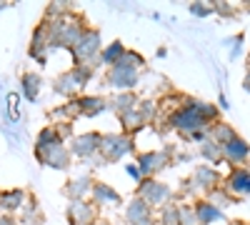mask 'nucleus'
Instances as JSON below:
<instances>
[{"label":"nucleus","instance_id":"obj_24","mask_svg":"<svg viewBox=\"0 0 250 225\" xmlns=\"http://www.w3.org/2000/svg\"><path fill=\"white\" fill-rule=\"evenodd\" d=\"M125 50H128V48H125V45L120 43V40H113L110 45L103 48V53H100V58H98V63H100V65L113 68V65H118V63H120V58L125 55Z\"/></svg>","mask_w":250,"mask_h":225},{"label":"nucleus","instance_id":"obj_38","mask_svg":"<svg viewBox=\"0 0 250 225\" xmlns=\"http://www.w3.org/2000/svg\"><path fill=\"white\" fill-rule=\"evenodd\" d=\"M213 10L218 13V15H223V18H233L238 10H235V5H230V3H215L213 5Z\"/></svg>","mask_w":250,"mask_h":225},{"label":"nucleus","instance_id":"obj_22","mask_svg":"<svg viewBox=\"0 0 250 225\" xmlns=\"http://www.w3.org/2000/svg\"><path fill=\"white\" fill-rule=\"evenodd\" d=\"M20 88H23V95L30 103H35L38 95H40V88H43V78L38 73H23L20 75Z\"/></svg>","mask_w":250,"mask_h":225},{"label":"nucleus","instance_id":"obj_13","mask_svg":"<svg viewBox=\"0 0 250 225\" xmlns=\"http://www.w3.org/2000/svg\"><path fill=\"white\" fill-rule=\"evenodd\" d=\"M35 158L43 163V165L55 168V170H68V168H70V160H73V155H70V150H68L65 145H55V148H50V150L35 153Z\"/></svg>","mask_w":250,"mask_h":225},{"label":"nucleus","instance_id":"obj_26","mask_svg":"<svg viewBox=\"0 0 250 225\" xmlns=\"http://www.w3.org/2000/svg\"><path fill=\"white\" fill-rule=\"evenodd\" d=\"M210 138L218 143L220 148H225L228 143H233L238 138V133H235L233 125H228V123H215V125L210 128Z\"/></svg>","mask_w":250,"mask_h":225},{"label":"nucleus","instance_id":"obj_42","mask_svg":"<svg viewBox=\"0 0 250 225\" xmlns=\"http://www.w3.org/2000/svg\"><path fill=\"white\" fill-rule=\"evenodd\" d=\"M0 225H18L13 215H0Z\"/></svg>","mask_w":250,"mask_h":225},{"label":"nucleus","instance_id":"obj_32","mask_svg":"<svg viewBox=\"0 0 250 225\" xmlns=\"http://www.w3.org/2000/svg\"><path fill=\"white\" fill-rule=\"evenodd\" d=\"M23 223L25 225H43V213H40V208L35 205V200H30L25 210H23Z\"/></svg>","mask_w":250,"mask_h":225},{"label":"nucleus","instance_id":"obj_43","mask_svg":"<svg viewBox=\"0 0 250 225\" xmlns=\"http://www.w3.org/2000/svg\"><path fill=\"white\" fill-rule=\"evenodd\" d=\"M243 88L250 93V70H248V73H245V78H243Z\"/></svg>","mask_w":250,"mask_h":225},{"label":"nucleus","instance_id":"obj_15","mask_svg":"<svg viewBox=\"0 0 250 225\" xmlns=\"http://www.w3.org/2000/svg\"><path fill=\"white\" fill-rule=\"evenodd\" d=\"M248 158H250V145H248L240 135L223 148V160H228V163H230V165H235V168H243V163H248Z\"/></svg>","mask_w":250,"mask_h":225},{"label":"nucleus","instance_id":"obj_5","mask_svg":"<svg viewBox=\"0 0 250 225\" xmlns=\"http://www.w3.org/2000/svg\"><path fill=\"white\" fill-rule=\"evenodd\" d=\"M220 188V173L213 165H198L193 178L185 180V193L190 195H200V193H213Z\"/></svg>","mask_w":250,"mask_h":225},{"label":"nucleus","instance_id":"obj_3","mask_svg":"<svg viewBox=\"0 0 250 225\" xmlns=\"http://www.w3.org/2000/svg\"><path fill=\"white\" fill-rule=\"evenodd\" d=\"M170 128H175V130H180V133H185L188 138H190L193 133H198V130H210L213 125H208V123L200 118V113L190 105V100L185 98V105L170 115Z\"/></svg>","mask_w":250,"mask_h":225},{"label":"nucleus","instance_id":"obj_21","mask_svg":"<svg viewBox=\"0 0 250 225\" xmlns=\"http://www.w3.org/2000/svg\"><path fill=\"white\" fill-rule=\"evenodd\" d=\"M193 208H195V215H198V223H200V225H210V223H215V220H223V210L215 208L213 203H208V200L193 203Z\"/></svg>","mask_w":250,"mask_h":225},{"label":"nucleus","instance_id":"obj_33","mask_svg":"<svg viewBox=\"0 0 250 225\" xmlns=\"http://www.w3.org/2000/svg\"><path fill=\"white\" fill-rule=\"evenodd\" d=\"M118 65H128V68H143L145 65V58L140 55V53H135V50H125V55L120 58V63Z\"/></svg>","mask_w":250,"mask_h":225},{"label":"nucleus","instance_id":"obj_11","mask_svg":"<svg viewBox=\"0 0 250 225\" xmlns=\"http://www.w3.org/2000/svg\"><path fill=\"white\" fill-rule=\"evenodd\" d=\"M125 223L128 225H155L153 208L143 198H133L125 208Z\"/></svg>","mask_w":250,"mask_h":225},{"label":"nucleus","instance_id":"obj_40","mask_svg":"<svg viewBox=\"0 0 250 225\" xmlns=\"http://www.w3.org/2000/svg\"><path fill=\"white\" fill-rule=\"evenodd\" d=\"M55 128H58V133H60V138H62V140L73 135V123H62V125H55Z\"/></svg>","mask_w":250,"mask_h":225},{"label":"nucleus","instance_id":"obj_12","mask_svg":"<svg viewBox=\"0 0 250 225\" xmlns=\"http://www.w3.org/2000/svg\"><path fill=\"white\" fill-rule=\"evenodd\" d=\"M68 218L73 225H98V210L88 200H73L68 205Z\"/></svg>","mask_w":250,"mask_h":225},{"label":"nucleus","instance_id":"obj_16","mask_svg":"<svg viewBox=\"0 0 250 225\" xmlns=\"http://www.w3.org/2000/svg\"><path fill=\"white\" fill-rule=\"evenodd\" d=\"M93 185H95V180H93L90 175H80V178L65 183V188H62V195H65L70 203H73V200H85V195L93 193Z\"/></svg>","mask_w":250,"mask_h":225},{"label":"nucleus","instance_id":"obj_46","mask_svg":"<svg viewBox=\"0 0 250 225\" xmlns=\"http://www.w3.org/2000/svg\"><path fill=\"white\" fill-rule=\"evenodd\" d=\"M235 225H250V223H235Z\"/></svg>","mask_w":250,"mask_h":225},{"label":"nucleus","instance_id":"obj_23","mask_svg":"<svg viewBox=\"0 0 250 225\" xmlns=\"http://www.w3.org/2000/svg\"><path fill=\"white\" fill-rule=\"evenodd\" d=\"M140 105V100L133 95V93H118L113 100H108V108L115 110L118 115H125V113H130Z\"/></svg>","mask_w":250,"mask_h":225},{"label":"nucleus","instance_id":"obj_31","mask_svg":"<svg viewBox=\"0 0 250 225\" xmlns=\"http://www.w3.org/2000/svg\"><path fill=\"white\" fill-rule=\"evenodd\" d=\"M5 105H8V118L13 123H18L20 118H23V110H20V93H8Z\"/></svg>","mask_w":250,"mask_h":225},{"label":"nucleus","instance_id":"obj_27","mask_svg":"<svg viewBox=\"0 0 250 225\" xmlns=\"http://www.w3.org/2000/svg\"><path fill=\"white\" fill-rule=\"evenodd\" d=\"M120 123H123V133H125V135H133V133H138V130L145 125V120L140 118L138 108L130 110V113H125V115H120Z\"/></svg>","mask_w":250,"mask_h":225},{"label":"nucleus","instance_id":"obj_10","mask_svg":"<svg viewBox=\"0 0 250 225\" xmlns=\"http://www.w3.org/2000/svg\"><path fill=\"white\" fill-rule=\"evenodd\" d=\"M48 50H50V35H48V23H40L35 30H33V40H30V58L35 63L45 65L48 63Z\"/></svg>","mask_w":250,"mask_h":225},{"label":"nucleus","instance_id":"obj_25","mask_svg":"<svg viewBox=\"0 0 250 225\" xmlns=\"http://www.w3.org/2000/svg\"><path fill=\"white\" fill-rule=\"evenodd\" d=\"M188 100H190V105L200 113V118L208 123V125H215V123H218V118H220V108L218 105L205 103V100H195V98H188Z\"/></svg>","mask_w":250,"mask_h":225},{"label":"nucleus","instance_id":"obj_7","mask_svg":"<svg viewBox=\"0 0 250 225\" xmlns=\"http://www.w3.org/2000/svg\"><path fill=\"white\" fill-rule=\"evenodd\" d=\"M70 53H73L75 65H88L90 60L100 58V53H103V48H100V33H98L95 28H88L85 33H83L80 43H78Z\"/></svg>","mask_w":250,"mask_h":225},{"label":"nucleus","instance_id":"obj_4","mask_svg":"<svg viewBox=\"0 0 250 225\" xmlns=\"http://www.w3.org/2000/svg\"><path fill=\"white\" fill-rule=\"evenodd\" d=\"M135 198H143L150 208H165L173 198V190H170V185H165V183H160L155 178H143Z\"/></svg>","mask_w":250,"mask_h":225},{"label":"nucleus","instance_id":"obj_18","mask_svg":"<svg viewBox=\"0 0 250 225\" xmlns=\"http://www.w3.org/2000/svg\"><path fill=\"white\" fill-rule=\"evenodd\" d=\"M93 203L95 205H118V203H123L120 200V193L113 188V185H108V183H95L93 185Z\"/></svg>","mask_w":250,"mask_h":225},{"label":"nucleus","instance_id":"obj_20","mask_svg":"<svg viewBox=\"0 0 250 225\" xmlns=\"http://www.w3.org/2000/svg\"><path fill=\"white\" fill-rule=\"evenodd\" d=\"M62 140L60 138V133H58V128L55 125H48V128H43L38 133V138H35V153H43V150H50V148H55V145H62Z\"/></svg>","mask_w":250,"mask_h":225},{"label":"nucleus","instance_id":"obj_39","mask_svg":"<svg viewBox=\"0 0 250 225\" xmlns=\"http://www.w3.org/2000/svg\"><path fill=\"white\" fill-rule=\"evenodd\" d=\"M125 173H128L135 183L143 180V173H140V168H138V163H128V165H125Z\"/></svg>","mask_w":250,"mask_h":225},{"label":"nucleus","instance_id":"obj_44","mask_svg":"<svg viewBox=\"0 0 250 225\" xmlns=\"http://www.w3.org/2000/svg\"><path fill=\"white\" fill-rule=\"evenodd\" d=\"M98 225H110V223H105V220H98Z\"/></svg>","mask_w":250,"mask_h":225},{"label":"nucleus","instance_id":"obj_30","mask_svg":"<svg viewBox=\"0 0 250 225\" xmlns=\"http://www.w3.org/2000/svg\"><path fill=\"white\" fill-rule=\"evenodd\" d=\"M160 225H180V205L168 203L165 208H160Z\"/></svg>","mask_w":250,"mask_h":225},{"label":"nucleus","instance_id":"obj_6","mask_svg":"<svg viewBox=\"0 0 250 225\" xmlns=\"http://www.w3.org/2000/svg\"><path fill=\"white\" fill-rule=\"evenodd\" d=\"M175 153V148L173 145H165L163 150H150V153H140L138 155V168H140V173H143V178H153L155 173H160V170H165L173 163V155Z\"/></svg>","mask_w":250,"mask_h":225},{"label":"nucleus","instance_id":"obj_2","mask_svg":"<svg viewBox=\"0 0 250 225\" xmlns=\"http://www.w3.org/2000/svg\"><path fill=\"white\" fill-rule=\"evenodd\" d=\"M90 78H93V65H73L68 73H62V75L55 78L53 90L75 100V95L90 83Z\"/></svg>","mask_w":250,"mask_h":225},{"label":"nucleus","instance_id":"obj_35","mask_svg":"<svg viewBox=\"0 0 250 225\" xmlns=\"http://www.w3.org/2000/svg\"><path fill=\"white\" fill-rule=\"evenodd\" d=\"M180 225H200L193 205H180Z\"/></svg>","mask_w":250,"mask_h":225},{"label":"nucleus","instance_id":"obj_1","mask_svg":"<svg viewBox=\"0 0 250 225\" xmlns=\"http://www.w3.org/2000/svg\"><path fill=\"white\" fill-rule=\"evenodd\" d=\"M135 150V143L133 135H125V133H108L103 135L100 140V150H98V163L95 165H110V163L123 160L125 155H130Z\"/></svg>","mask_w":250,"mask_h":225},{"label":"nucleus","instance_id":"obj_14","mask_svg":"<svg viewBox=\"0 0 250 225\" xmlns=\"http://www.w3.org/2000/svg\"><path fill=\"white\" fill-rule=\"evenodd\" d=\"M225 190L235 198H245L250 193V170L233 168V173L225 178Z\"/></svg>","mask_w":250,"mask_h":225},{"label":"nucleus","instance_id":"obj_34","mask_svg":"<svg viewBox=\"0 0 250 225\" xmlns=\"http://www.w3.org/2000/svg\"><path fill=\"white\" fill-rule=\"evenodd\" d=\"M243 40H245V35H243V33H238L235 38H228L225 43H223L225 48H230V60H235V58L243 53Z\"/></svg>","mask_w":250,"mask_h":225},{"label":"nucleus","instance_id":"obj_36","mask_svg":"<svg viewBox=\"0 0 250 225\" xmlns=\"http://www.w3.org/2000/svg\"><path fill=\"white\" fill-rule=\"evenodd\" d=\"M155 110H158V105L153 103V100H140V105H138V113H140V118L148 123L153 115H155Z\"/></svg>","mask_w":250,"mask_h":225},{"label":"nucleus","instance_id":"obj_19","mask_svg":"<svg viewBox=\"0 0 250 225\" xmlns=\"http://www.w3.org/2000/svg\"><path fill=\"white\" fill-rule=\"evenodd\" d=\"M25 208V190L13 188V190H0V210H5L8 215Z\"/></svg>","mask_w":250,"mask_h":225},{"label":"nucleus","instance_id":"obj_8","mask_svg":"<svg viewBox=\"0 0 250 225\" xmlns=\"http://www.w3.org/2000/svg\"><path fill=\"white\" fill-rule=\"evenodd\" d=\"M100 140H103L100 133H80L70 140L68 150L73 158H93L100 150Z\"/></svg>","mask_w":250,"mask_h":225},{"label":"nucleus","instance_id":"obj_48","mask_svg":"<svg viewBox=\"0 0 250 225\" xmlns=\"http://www.w3.org/2000/svg\"><path fill=\"white\" fill-rule=\"evenodd\" d=\"M230 225H235V223H230Z\"/></svg>","mask_w":250,"mask_h":225},{"label":"nucleus","instance_id":"obj_28","mask_svg":"<svg viewBox=\"0 0 250 225\" xmlns=\"http://www.w3.org/2000/svg\"><path fill=\"white\" fill-rule=\"evenodd\" d=\"M200 158L208 160V163H220L223 160V148L213 138H208L205 143H200Z\"/></svg>","mask_w":250,"mask_h":225},{"label":"nucleus","instance_id":"obj_9","mask_svg":"<svg viewBox=\"0 0 250 225\" xmlns=\"http://www.w3.org/2000/svg\"><path fill=\"white\" fill-rule=\"evenodd\" d=\"M108 85L120 90V93H130L135 85H138V70L135 68H128V65H113L108 70Z\"/></svg>","mask_w":250,"mask_h":225},{"label":"nucleus","instance_id":"obj_17","mask_svg":"<svg viewBox=\"0 0 250 225\" xmlns=\"http://www.w3.org/2000/svg\"><path fill=\"white\" fill-rule=\"evenodd\" d=\"M75 100H78L80 115H85V118H95V115H100L103 110H108V100L100 98V95H80V98H75Z\"/></svg>","mask_w":250,"mask_h":225},{"label":"nucleus","instance_id":"obj_47","mask_svg":"<svg viewBox=\"0 0 250 225\" xmlns=\"http://www.w3.org/2000/svg\"><path fill=\"white\" fill-rule=\"evenodd\" d=\"M248 10H250V5H248Z\"/></svg>","mask_w":250,"mask_h":225},{"label":"nucleus","instance_id":"obj_45","mask_svg":"<svg viewBox=\"0 0 250 225\" xmlns=\"http://www.w3.org/2000/svg\"><path fill=\"white\" fill-rule=\"evenodd\" d=\"M5 10V3H0V13H3Z\"/></svg>","mask_w":250,"mask_h":225},{"label":"nucleus","instance_id":"obj_41","mask_svg":"<svg viewBox=\"0 0 250 225\" xmlns=\"http://www.w3.org/2000/svg\"><path fill=\"white\" fill-rule=\"evenodd\" d=\"M218 108H220V110H228V98H225V93L218 95Z\"/></svg>","mask_w":250,"mask_h":225},{"label":"nucleus","instance_id":"obj_29","mask_svg":"<svg viewBox=\"0 0 250 225\" xmlns=\"http://www.w3.org/2000/svg\"><path fill=\"white\" fill-rule=\"evenodd\" d=\"M208 203H213L215 208H230V205H235V195H230L225 188H218V190H213V193H208Z\"/></svg>","mask_w":250,"mask_h":225},{"label":"nucleus","instance_id":"obj_37","mask_svg":"<svg viewBox=\"0 0 250 225\" xmlns=\"http://www.w3.org/2000/svg\"><path fill=\"white\" fill-rule=\"evenodd\" d=\"M190 13L198 15V18H208V15H213V5H205V3H190Z\"/></svg>","mask_w":250,"mask_h":225}]
</instances>
